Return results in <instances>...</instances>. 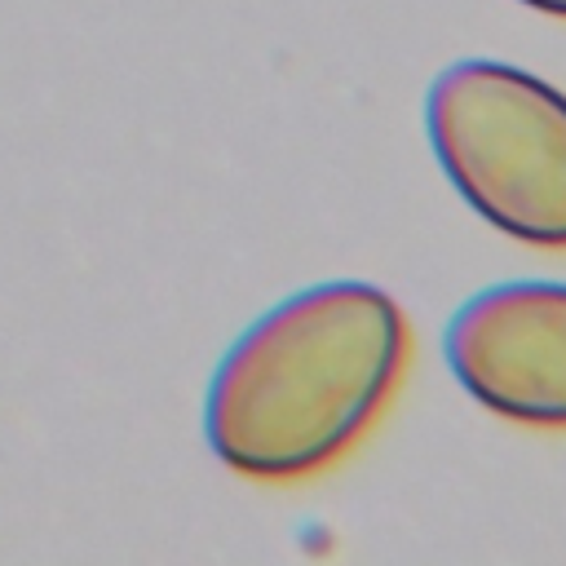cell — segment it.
<instances>
[{"instance_id":"obj_2","label":"cell","mask_w":566,"mask_h":566,"mask_svg":"<svg viewBox=\"0 0 566 566\" xmlns=\"http://www.w3.org/2000/svg\"><path fill=\"white\" fill-rule=\"evenodd\" d=\"M429 150L500 234L566 252V93L500 57H460L424 93Z\"/></svg>"},{"instance_id":"obj_3","label":"cell","mask_w":566,"mask_h":566,"mask_svg":"<svg viewBox=\"0 0 566 566\" xmlns=\"http://www.w3.org/2000/svg\"><path fill=\"white\" fill-rule=\"evenodd\" d=\"M442 358L491 416L566 433V283L509 279L473 292L447 318Z\"/></svg>"},{"instance_id":"obj_4","label":"cell","mask_w":566,"mask_h":566,"mask_svg":"<svg viewBox=\"0 0 566 566\" xmlns=\"http://www.w3.org/2000/svg\"><path fill=\"white\" fill-rule=\"evenodd\" d=\"M517 4H526V9H535L544 18H562L566 22V0H517Z\"/></svg>"},{"instance_id":"obj_1","label":"cell","mask_w":566,"mask_h":566,"mask_svg":"<svg viewBox=\"0 0 566 566\" xmlns=\"http://www.w3.org/2000/svg\"><path fill=\"white\" fill-rule=\"evenodd\" d=\"M407 367L411 323L385 287L310 283L221 354L203 398V438L248 482L323 478L380 424Z\"/></svg>"}]
</instances>
